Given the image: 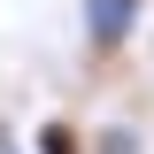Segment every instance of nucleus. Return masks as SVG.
<instances>
[{"instance_id":"f257e3e1","label":"nucleus","mask_w":154,"mask_h":154,"mask_svg":"<svg viewBox=\"0 0 154 154\" xmlns=\"http://www.w3.org/2000/svg\"><path fill=\"white\" fill-rule=\"evenodd\" d=\"M154 0H77V23H85V54L93 62H116L123 46H131L139 16H146Z\"/></svg>"},{"instance_id":"f03ea898","label":"nucleus","mask_w":154,"mask_h":154,"mask_svg":"<svg viewBox=\"0 0 154 154\" xmlns=\"http://www.w3.org/2000/svg\"><path fill=\"white\" fill-rule=\"evenodd\" d=\"M31 154H93V131H85L77 116H38Z\"/></svg>"},{"instance_id":"7ed1b4c3","label":"nucleus","mask_w":154,"mask_h":154,"mask_svg":"<svg viewBox=\"0 0 154 154\" xmlns=\"http://www.w3.org/2000/svg\"><path fill=\"white\" fill-rule=\"evenodd\" d=\"M93 154H139V131L131 123H108V131L93 139Z\"/></svg>"},{"instance_id":"20e7f679","label":"nucleus","mask_w":154,"mask_h":154,"mask_svg":"<svg viewBox=\"0 0 154 154\" xmlns=\"http://www.w3.org/2000/svg\"><path fill=\"white\" fill-rule=\"evenodd\" d=\"M0 154H16V146H8V131H0Z\"/></svg>"}]
</instances>
